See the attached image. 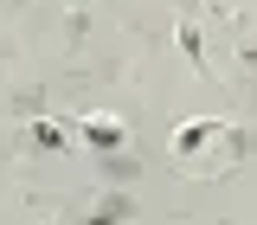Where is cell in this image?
I'll list each match as a JSON object with an SVG mask.
<instances>
[{"instance_id":"1","label":"cell","mask_w":257,"mask_h":225,"mask_svg":"<svg viewBox=\"0 0 257 225\" xmlns=\"http://www.w3.org/2000/svg\"><path fill=\"white\" fill-rule=\"evenodd\" d=\"M84 135H90L96 148H122L128 142V129L116 123V116H84Z\"/></svg>"},{"instance_id":"4","label":"cell","mask_w":257,"mask_h":225,"mask_svg":"<svg viewBox=\"0 0 257 225\" xmlns=\"http://www.w3.org/2000/svg\"><path fill=\"white\" fill-rule=\"evenodd\" d=\"M206 135H219V129H212V123H187V129H180V148H199Z\"/></svg>"},{"instance_id":"3","label":"cell","mask_w":257,"mask_h":225,"mask_svg":"<svg viewBox=\"0 0 257 225\" xmlns=\"http://www.w3.org/2000/svg\"><path fill=\"white\" fill-rule=\"evenodd\" d=\"M32 142H39V148H64V129H52V123H32Z\"/></svg>"},{"instance_id":"2","label":"cell","mask_w":257,"mask_h":225,"mask_svg":"<svg viewBox=\"0 0 257 225\" xmlns=\"http://www.w3.org/2000/svg\"><path fill=\"white\" fill-rule=\"evenodd\" d=\"M174 39H180V52H187V58L199 64V71H206V52H199V32H193V26H180V32H174Z\"/></svg>"}]
</instances>
